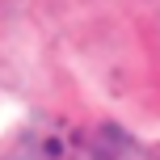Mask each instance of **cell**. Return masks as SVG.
Returning a JSON list of instances; mask_svg holds the SVG:
<instances>
[{
  "instance_id": "6da1fadb",
  "label": "cell",
  "mask_w": 160,
  "mask_h": 160,
  "mask_svg": "<svg viewBox=\"0 0 160 160\" xmlns=\"http://www.w3.org/2000/svg\"><path fill=\"white\" fill-rule=\"evenodd\" d=\"M72 160H152V152L122 127L105 122V127H93L88 135H80V143L72 148Z\"/></svg>"
}]
</instances>
